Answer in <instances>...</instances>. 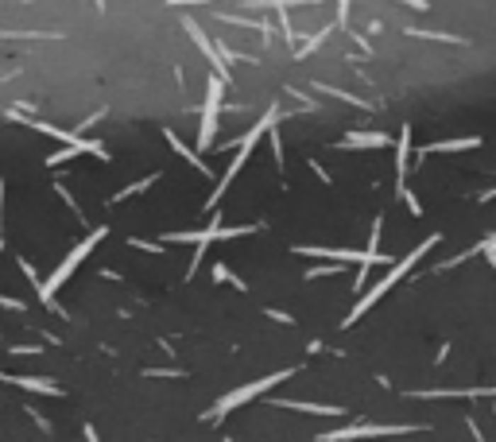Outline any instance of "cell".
<instances>
[{
	"label": "cell",
	"instance_id": "cell-35",
	"mask_svg": "<svg viewBox=\"0 0 496 442\" xmlns=\"http://www.w3.org/2000/svg\"><path fill=\"white\" fill-rule=\"evenodd\" d=\"M171 4H179V8H186V4H210V0H171Z\"/></svg>",
	"mask_w": 496,
	"mask_h": 442
},
{
	"label": "cell",
	"instance_id": "cell-32",
	"mask_svg": "<svg viewBox=\"0 0 496 442\" xmlns=\"http://www.w3.org/2000/svg\"><path fill=\"white\" fill-rule=\"evenodd\" d=\"M12 353H20V357H28V353H31V357H35V353H39V346H12Z\"/></svg>",
	"mask_w": 496,
	"mask_h": 442
},
{
	"label": "cell",
	"instance_id": "cell-19",
	"mask_svg": "<svg viewBox=\"0 0 496 442\" xmlns=\"http://www.w3.org/2000/svg\"><path fill=\"white\" fill-rule=\"evenodd\" d=\"M314 89L318 94H329V97H337V101H349V105H357V109H372L368 101H361L357 94H345V89H334V86H322V81H314Z\"/></svg>",
	"mask_w": 496,
	"mask_h": 442
},
{
	"label": "cell",
	"instance_id": "cell-8",
	"mask_svg": "<svg viewBox=\"0 0 496 442\" xmlns=\"http://www.w3.org/2000/svg\"><path fill=\"white\" fill-rule=\"evenodd\" d=\"M299 256H322V260H337V264H365V252L353 249H322V244H295Z\"/></svg>",
	"mask_w": 496,
	"mask_h": 442
},
{
	"label": "cell",
	"instance_id": "cell-1",
	"mask_svg": "<svg viewBox=\"0 0 496 442\" xmlns=\"http://www.w3.org/2000/svg\"><path fill=\"white\" fill-rule=\"evenodd\" d=\"M434 244H438V233H431V237H427L423 244H419V249H411V252H407V256H403V260H395V264H392V272H388V276H384V280H380V283H376V288H372V291H365V295H361V299H357V307H353L349 314H345V322H342V326H353V322H357L361 314H368V307H372V302H380V299H384V295L392 291L395 283H400L403 276H407L411 268H415L419 260H423L427 252L434 249Z\"/></svg>",
	"mask_w": 496,
	"mask_h": 442
},
{
	"label": "cell",
	"instance_id": "cell-9",
	"mask_svg": "<svg viewBox=\"0 0 496 442\" xmlns=\"http://www.w3.org/2000/svg\"><path fill=\"white\" fill-rule=\"evenodd\" d=\"M388 144H392L388 132H345L334 147H342V152H361V147H388Z\"/></svg>",
	"mask_w": 496,
	"mask_h": 442
},
{
	"label": "cell",
	"instance_id": "cell-31",
	"mask_svg": "<svg viewBox=\"0 0 496 442\" xmlns=\"http://www.w3.org/2000/svg\"><path fill=\"white\" fill-rule=\"evenodd\" d=\"M147 376H183L179 368H147Z\"/></svg>",
	"mask_w": 496,
	"mask_h": 442
},
{
	"label": "cell",
	"instance_id": "cell-37",
	"mask_svg": "<svg viewBox=\"0 0 496 442\" xmlns=\"http://www.w3.org/2000/svg\"><path fill=\"white\" fill-rule=\"evenodd\" d=\"M496 198V186H492V191H481V202H492Z\"/></svg>",
	"mask_w": 496,
	"mask_h": 442
},
{
	"label": "cell",
	"instance_id": "cell-5",
	"mask_svg": "<svg viewBox=\"0 0 496 442\" xmlns=\"http://www.w3.org/2000/svg\"><path fill=\"white\" fill-rule=\"evenodd\" d=\"M221 94H225V81L213 74L210 78V89H205V105H202V128H198V152H210L213 136H218V113H221Z\"/></svg>",
	"mask_w": 496,
	"mask_h": 442
},
{
	"label": "cell",
	"instance_id": "cell-14",
	"mask_svg": "<svg viewBox=\"0 0 496 442\" xmlns=\"http://www.w3.org/2000/svg\"><path fill=\"white\" fill-rule=\"evenodd\" d=\"M271 407H291V412H307V415H329V419H337V415H345V407H334V404H303V400H271Z\"/></svg>",
	"mask_w": 496,
	"mask_h": 442
},
{
	"label": "cell",
	"instance_id": "cell-28",
	"mask_svg": "<svg viewBox=\"0 0 496 442\" xmlns=\"http://www.w3.org/2000/svg\"><path fill=\"white\" fill-rule=\"evenodd\" d=\"M0 214H4V178H0ZM0 249H4V221H0Z\"/></svg>",
	"mask_w": 496,
	"mask_h": 442
},
{
	"label": "cell",
	"instance_id": "cell-24",
	"mask_svg": "<svg viewBox=\"0 0 496 442\" xmlns=\"http://www.w3.org/2000/svg\"><path fill=\"white\" fill-rule=\"evenodd\" d=\"M229 280H233V272L225 264H213V283H229Z\"/></svg>",
	"mask_w": 496,
	"mask_h": 442
},
{
	"label": "cell",
	"instance_id": "cell-3",
	"mask_svg": "<svg viewBox=\"0 0 496 442\" xmlns=\"http://www.w3.org/2000/svg\"><path fill=\"white\" fill-rule=\"evenodd\" d=\"M295 376V368H279V373H271V376H260V380H252V384H244V388H237V392H229V396H221L218 404L210 407V412L202 415L205 423H218V419H225L229 412H233L237 404H244V400H256V396H264L268 388H276V384H283V380H291Z\"/></svg>",
	"mask_w": 496,
	"mask_h": 442
},
{
	"label": "cell",
	"instance_id": "cell-36",
	"mask_svg": "<svg viewBox=\"0 0 496 442\" xmlns=\"http://www.w3.org/2000/svg\"><path fill=\"white\" fill-rule=\"evenodd\" d=\"M86 442H97V431H94V423H86Z\"/></svg>",
	"mask_w": 496,
	"mask_h": 442
},
{
	"label": "cell",
	"instance_id": "cell-22",
	"mask_svg": "<svg viewBox=\"0 0 496 442\" xmlns=\"http://www.w3.org/2000/svg\"><path fill=\"white\" fill-rule=\"evenodd\" d=\"M334 272H342V264H318V268H310V272H307V280H318V276H334Z\"/></svg>",
	"mask_w": 496,
	"mask_h": 442
},
{
	"label": "cell",
	"instance_id": "cell-23",
	"mask_svg": "<svg viewBox=\"0 0 496 442\" xmlns=\"http://www.w3.org/2000/svg\"><path fill=\"white\" fill-rule=\"evenodd\" d=\"M55 191H59V198H62V202H66V206H70V210H74V214H78V217H81V210H78V202H74V194H70V191H66V186H62V183H59V186H55Z\"/></svg>",
	"mask_w": 496,
	"mask_h": 442
},
{
	"label": "cell",
	"instance_id": "cell-21",
	"mask_svg": "<svg viewBox=\"0 0 496 442\" xmlns=\"http://www.w3.org/2000/svg\"><path fill=\"white\" fill-rule=\"evenodd\" d=\"M349 4H353V0H337V20H334V28H349Z\"/></svg>",
	"mask_w": 496,
	"mask_h": 442
},
{
	"label": "cell",
	"instance_id": "cell-30",
	"mask_svg": "<svg viewBox=\"0 0 496 442\" xmlns=\"http://www.w3.org/2000/svg\"><path fill=\"white\" fill-rule=\"evenodd\" d=\"M268 318H276V322H283V326H291V322H295L291 314H283V310H268Z\"/></svg>",
	"mask_w": 496,
	"mask_h": 442
},
{
	"label": "cell",
	"instance_id": "cell-10",
	"mask_svg": "<svg viewBox=\"0 0 496 442\" xmlns=\"http://www.w3.org/2000/svg\"><path fill=\"white\" fill-rule=\"evenodd\" d=\"M0 384H20V388L28 392H43V396H62V388L55 380H47V376H8L0 373Z\"/></svg>",
	"mask_w": 496,
	"mask_h": 442
},
{
	"label": "cell",
	"instance_id": "cell-15",
	"mask_svg": "<svg viewBox=\"0 0 496 442\" xmlns=\"http://www.w3.org/2000/svg\"><path fill=\"white\" fill-rule=\"evenodd\" d=\"M163 140H167L171 147H175V152L179 155H183V159L190 163V167H194L198 171V175H210V167H205V159H202V155H198V152H190V147L183 144V140H179V136L175 132H171V128H163Z\"/></svg>",
	"mask_w": 496,
	"mask_h": 442
},
{
	"label": "cell",
	"instance_id": "cell-11",
	"mask_svg": "<svg viewBox=\"0 0 496 442\" xmlns=\"http://www.w3.org/2000/svg\"><path fill=\"white\" fill-rule=\"evenodd\" d=\"M473 147H481V136H458V140H431L419 147V159L423 155H434V152H473Z\"/></svg>",
	"mask_w": 496,
	"mask_h": 442
},
{
	"label": "cell",
	"instance_id": "cell-4",
	"mask_svg": "<svg viewBox=\"0 0 496 442\" xmlns=\"http://www.w3.org/2000/svg\"><path fill=\"white\" fill-rule=\"evenodd\" d=\"M260 225H221V217H213L205 229H198V233H167L163 241L167 244H202V249H210V241H233V237H248V233H256Z\"/></svg>",
	"mask_w": 496,
	"mask_h": 442
},
{
	"label": "cell",
	"instance_id": "cell-7",
	"mask_svg": "<svg viewBox=\"0 0 496 442\" xmlns=\"http://www.w3.org/2000/svg\"><path fill=\"white\" fill-rule=\"evenodd\" d=\"M183 31H186V35H190V39H194V43H198V51H202V59L210 62L213 70H218V78H221V81H229V67H225V62H221V55H218V43H213V39L205 35L202 28H198V20H194V16H183Z\"/></svg>",
	"mask_w": 496,
	"mask_h": 442
},
{
	"label": "cell",
	"instance_id": "cell-17",
	"mask_svg": "<svg viewBox=\"0 0 496 442\" xmlns=\"http://www.w3.org/2000/svg\"><path fill=\"white\" fill-rule=\"evenodd\" d=\"M329 35H334V23H326V28H322V31H314V35H310L303 47H295V59H307V55H310V51H318V47L326 43Z\"/></svg>",
	"mask_w": 496,
	"mask_h": 442
},
{
	"label": "cell",
	"instance_id": "cell-27",
	"mask_svg": "<svg viewBox=\"0 0 496 442\" xmlns=\"http://www.w3.org/2000/svg\"><path fill=\"white\" fill-rule=\"evenodd\" d=\"M28 415H31V419H35V427H39V431H51V423H47L43 415L35 412V407H28Z\"/></svg>",
	"mask_w": 496,
	"mask_h": 442
},
{
	"label": "cell",
	"instance_id": "cell-18",
	"mask_svg": "<svg viewBox=\"0 0 496 442\" xmlns=\"http://www.w3.org/2000/svg\"><path fill=\"white\" fill-rule=\"evenodd\" d=\"M152 183H159V171H152V175H147V178H140V183H132V186H124V191H117V194H113V206H117V202H124V198H132V194H144L147 191V186H152Z\"/></svg>",
	"mask_w": 496,
	"mask_h": 442
},
{
	"label": "cell",
	"instance_id": "cell-16",
	"mask_svg": "<svg viewBox=\"0 0 496 442\" xmlns=\"http://www.w3.org/2000/svg\"><path fill=\"white\" fill-rule=\"evenodd\" d=\"M411 39H434V43H450V47H466L461 35H450V31H427V28H407Z\"/></svg>",
	"mask_w": 496,
	"mask_h": 442
},
{
	"label": "cell",
	"instance_id": "cell-20",
	"mask_svg": "<svg viewBox=\"0 0 496 442\" xmlns=\"http://www.w3.org/2000/svg\"><path fill=\"white\" fill-rule=\"evenodd\" d=\"M395 194H400V198H403V202H407V210H411V214H415V217H419V214H423V202H419V198H415V194H411V191H407V186H395Z\"/></svg>",
	"mask_w": 496,
	"mask_h": 442
},
{
	"label": "cell",
	"instance_id": "cell-33",
	"mask_svg": "<svg viewBox=\"0 0 496 442\" xmlns=\"http://www.w3.org/2000/svg\"><path fill=\"white\" fill-rule=\"evenodd\" d=\"M400 4H407V8H415V12H427V8H431V4H427V0H400Z\"/></svg>",
	"mask_w": 496,
	"mask_h": 442
},
{
	"label": "cell",
	"instance_id": "cell-26",
	"mask_svg": "<svg viewBox=\"0 0 496 442\" xmlns=\"http://www.w3.org/2000/svg\"><path fill=\"white\" fill-rule=\"evenodd\" d=\"M0 310H23V302L12 299V295H0Z\"/></svg>",
	"mask_w": 496,
	"mask_h": 442
},
{
	"label": "cell",
	"instance_id": "cell-13",
	"mask_svg": "<svg viewBox=\"0 0 496 442\" xmlns=\"http://www.w3.org/2000/svg\"><path fill=\"white\" fill-rule=\"evenodd\" d=\"M248 155H252V152H248V147H241V152L233 155V163H229V171H225V175H221V183L213 186V194H210V202H205V210H213V206H218V202H221V194L229 191V183H233V178H237V171L244 167V159H248Z\"/></svg>",
	"mask_w": 496,
	"mask_h": 442
},
{
	"label": "cell",
	"instance_id": "cell-6",
	"mask_svg": "<svg viewBox=\"0 0 496 442\" xmlns=\"http://www.w3.org/2000/svg\"><path fill=\"white\" fill-rule=\"evenodd\" d=\"M411 431H423L419 423H353V427L329 431V435H318V442H353V438H380V435H411Z\"/></svg>",
	"mask_w": 496,
	"mask_h": 442
},
{
	"label": "cell",
	"instance_id": "cell-2",
	"mask_svg": "<svg viewBox=\"0 0 496 442\" xmlns=\"http://www.w3.org/2000/svg\"><path fill=\"white\" fill-rule=\"evenodd\" d=\"M105 233H109V229H105V225H97L94 233H86V241H81V244H74V249H70V256H66L59 268H55V276H51V280H47V283H39L35 291H39V302H43V307L59 310V302H55V291H59L62 283H66V280H70V276H74V268H78L81 260H86L89 252H94L97 244L105 241Z\"/></svg>",
	"mask_w": 496,
	"mask_h": 442
},
{
	"label": "cell",
	"instance_id": "cell-38",
	"mask_svg": "<svg viewBox=\"0 0 496 442\" xmlns=\"http://www.w3.org/2000/svg\"><path fill=\"white\" fill-rule=\"evenodd\" d=\"M489 260H492V268H496V256H489Z\"/></svg>",
	"mask_w": 496,
	"mask_h": 442
},
{
	"label": "cell",
	"instance_id": "cell-29",
	"mask_svg": "<svg viewBox=\"0 0 496 442\" xmlns=\"http://www.w3.org/2000/svg\"><path fill=\"white\" fill-rule=\"evenodd\" d=\"M466 427H469V435H473L477 442H489V438L481 435V427H477V419H466Z\"/></svg>",
	"mask_w": 496,
	"mask_h": 442
},
{
	"label": "cell",
	"instance_id": "cell-25",
	"mask_svg": "<svg viewBox=\"0 0 496 442\" xmlns=\"http://www.w3.org/2000/svg\"><path fill=\"white\" fill-rule=\"evenodd\" d=\"M128 244H132V249H144V252H163V249H159V244H155V241H140V237H132Z\"/></svg>",
	"mask_w": 496,
	"mask_h": 442
},
{
	"label": "cell",
	"instance_id": "cell-34",
	"mask_svg": "<svg viewBox=\"0 0 496 442\" xmlns=\"http://www.w3.org/2000/svg\"><path fill=\"white\" fill-rule=\"evenodd\" d=\"M310 171L322 178V183H329V171H322V163H314V159H310Z\"/></svg>",
	"mask_w": 496,
	"mask_h": 442
},
{
	"label": "cell",
	"instance_id": "cell-12",
	"mask_svg": "<svg viewBox=\"0 0 496 442\" xmlns=\"http://www.w3.org/2000/svg\"><path fill=\"white\" fill-rule=\"evenodd\" d=\"M407 163H411V128L403 125L400 140H395V186H407Z\"/></svg>",
	"mask_w": 496,
	"mask_h": 442
}]
</instances>
